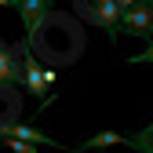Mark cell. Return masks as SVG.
<instances>
[{"instance_id": "obj_1", "label": "cell", "mask_w": 153, "mask_h": 153, "mask_svg": "<svg viewBox=\"0 0 153 153\" xmlns=\"http://www.w3.org/2000/svg\"><path fill=\"white\" fill-rule=\"evenodd\" d=\"M76 15H80L88 26H102L113 40H117V33H120V4L117 0H80V4H76Z\"/></svg>"}, {"instance_id": "obj_2", "label": "cell", "mask_w": 153, "mask_h": 153, "mask_svg": "<svg viewBox=\"0 0 153 153\" xmlns=\"http://www.w3.org/2000/svg\"><path fill=\"white\" fill-rule=\"evenodd\" d=\"M120 33L124 36H153V0H139L135 7L120 11Z\"/></svg>"}, {"instance_id": "obj_3", "label": "cell", "mask_w": 153, "mask_h": 153, "mask_svg": "<svg viewBox=\"0 0 153 153\" xmlns=\"http://www.w3.org/2000/svg\"><path fill=\"white\" fill-rule=\"evenodd\" d=\"M51 4L55 0H11V7L22 18V29H26V40H33L36 29H40L48 18H51Z\"/></svg>"}, {"instance_id": "obj_4", "label": "cell", "mask_w": 153, "mask_h": 153, "mask_svg": "<svg viewBox=\"0 0 153 153\" xmlns=\"http://www.w3.org/2000/svg\"><path fill=\"white\" fill-rule=\"evenodd\" d=\"M26 44H29V40H22V44L0 40V88L18 84V76H22V51H26Z\"/></svg>"}, {"instance_id": "obj_5", "label": "cell", "mask_w": 153, "mask_h": 153, "mask_svg": "<svg viewBox=\"0 0 153 153\" xmlns=\"http://www.w3.org/2000/svg\"><path fill=\"white\" fill-rule=\"evenodd\" d=\"M18 84H22L29 95H40V102H48V84H44V66L33 59V51L26 44L22 51V76H18Z\"/></svg>"}, {"instance_id": "obj_6", "label": "cell", "mask_w": 153, "mask_h": 153, "mask_svg": "<svg viewBox=\"0 0 153 153\" xmlns=\"http://www.w3.org/2000/svg\"><path fill=\"white\" fill-rule=\"evenodd\" d=\"M0 139H22L33 146H59V139L44 135L36 124H0ZM59 149H69V146H59Z\"/></svg>"}, {"instance_id": "obj_7", "label": "cell", "mask_w": 153, "mask_h": 153, "mask_svg": "<svg viewBox=\"0 0 153 153\" xmlns=\"http://www.w3.org/2000/svg\"><path fill=\"white\" fill-rule=\"evenodd\" d=\"M109 146H128V135H120V131H99V135L69 146V153H95V149H109Z\"/></svg>"}, {"instance_id": "obj_8", "label": "cell", "mask_w": 153, "mask_h": 153, "mask_svg": "<svg viewBox=\"0 0 153 153\" xmlns=\"http://www.w3.org/2000/svg\"><path fill=\"white\" fill-rule=\"evenodd\" d=\"M128 146H131V149H139V153H153V124L139 128L135 135H128Z\"/></svg>"}, {"instance_id": "obj_9", "label": "cell", "mask_w": 153, "mask_h": 153, "mask_svg": "<svg viewBox=\"0 0 153 153\" xmlns=\"http://www.w3.org/2000/svg\"><path fill=\"white\" fill-rule=\"evenodd\" d=\"M128 66H153V36L146 40V51H139V55H128Z\"/></svg>"}, {"instance_id": "obj_10", "label": "cell", "mask_w": 153, "mask_h": 153, "mask_svg": "<svg viewBox=\"0 0 153 153\" xmlns=\"http://www.w3.org/2000/svg\"><path fill=\"white\" fill-rule=\"evenodd\" d=\"M0 142H4L11 153H36V146L33 142H22V139H0Z\"/></svg>"}, {"instance_id": "obj_11", "label": "cell", "mask_w": 153, "mask_h": 153, "mask_svg": "<svg viewBox=\"0 0 153 153\" xmlns=\"http://www.w3.org/2000/svg\"><path fill=\"white\" fill-rule=\"evenodd\" d=\"M55 80H59V73H55V69H44V84H48V88H51V84H55Z\"/></svg>"}, {"instance_id": "obj_12", "label": "cell", "mask_w": 153, "mask_h": 153, "mask_svg": "<svg viewBox=\"0 0 153 153\" xmlns=\"http://www.w3.org/2000/svg\"><path fill=\"white\" fill-rule=\"evenodd\" d=\"M117 4H120V11H124V7H135L139 0H117Z\"/></svg>"}, {"instance_id": "obj_13", "label": "cell", "mask_w": 153, "mask_h": 153, "mask_svg": "<svg viewBox=\"0 0 153 153\" xmlns=\"http://www.w3.org/2000/svg\"><path fill=\"white\" fill-rule=\"evenodd\" d=\"M0 7H11V0H0Z\"/></svg>"}, {"instance_id": "obj_14", "label": "cell", "mask_w": 153, "mask_h": 153, "mask_svg": "<svg viewBox=\"0 0 153 153\" xmlns=\"http://www.w3.org/2000/svg\"><path fill=\"white\" fill-rule=\"evenodd\" d=\"M73 4H80V0H73Z\"/></svg>"}]
</instances>
